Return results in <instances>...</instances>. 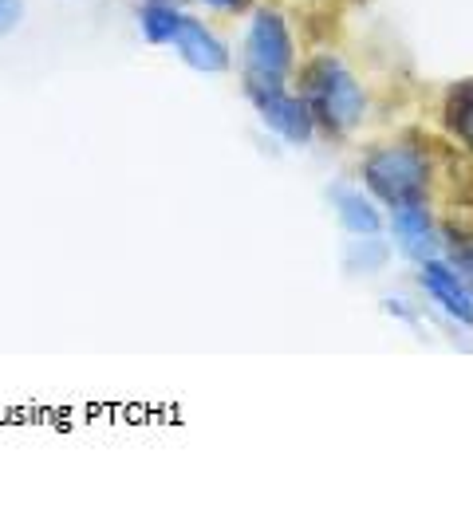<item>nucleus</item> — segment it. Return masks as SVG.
I'll use <instances>...</instances> for the list:
<instances>
[{
  "mask_svg": "<svg viewBox=\"0 0 473 512\" xmlns=\"http://www.w3.org/2000/svg\"><path fill=\"white\" fill-rule=\"evenodd\" d=\"M332 205L339 213V225L347 233H359V237H375L383 229V217H379V205L359 190H347V186H336L332 190Z\"/></svg>",
  "mask_w": 473,
  "mask_h": 512,
  "instance_id": "obj_8",
  "label": "nucleus"
},
{
  "mask_svg": "<svg viewBox=\"0 0 473 512\" xmlns=\"http://www.w3.org/2000/svg\"><path fill=\"white\" fill-rule=\"evenodd\" d=\"M24 20V0H0V36H8Z\"/></svg>",
  "mask_w": 473,
  "mask_h": 512,
  "instance_id": "obj_12",
  "label": "nucleus"
},
{
  "mask_svg": "<svg viewBox=\"0 0 473 512\" xmlns=\"http://www.w3.org/2000/svg\"><path fill=\"white\" fill-rule=\"evenodd\" d=\"M300 99L312 107L316 127L347 134L363 123L367 111V95L359 87V79L339 64L336 56H316L300 75Z\"/></svg>",
  "mask_w": 473,
  "mask_h": 512,
  "instance_id": "obj_1",
  "label": "nucleus"
},
{
  "mask_svg": "<svg viewBox=\"0 0 473 512\" xmlns=\"http://www.w3.org/2000/svg\"><path fill=\"white\" fill-rule=\"evenodd\" d=\"M292 32L280 12L257 8L249 36H245V67H249V91L284 87V75L292 71Z\"/></svg>",
  "mask_w": 473,
  "mask_h": 512,
  "instance_id": "obj_3",
  "label": "nucleus"
},
{
  "mask_svg": "<svg viewBox=\"0 0 473 512\" xmlns=\"http://www.w3.org/2000/svg\"><path fill=\"white\" fill-rule=\"evenodd\" d=\"M174 48H178V56L194 67V71H205V75H217V71L229 67V48L205 28L202 20H194V16L182 20V28L174 36Z\"/></svg>",
  "mask_w": 473,
  "mask_h": 512,
  "instance_id": "obj_7",
  "label": "nucleus"
},
{
  "mask_svg": "<svg viewBox=\"0 0 473 512\" xmlns=\"http://www.w3.org/2000/svg\"><path fill=\"white\" fill-rule=\"evenodd\" d=\"M249 99L257 103L265 127L284 138V142H296L304 146L316 130V119H312V107L300 99V95H288L284 87H269V91H249Z\"/></svg>",
  "mask_w": 473,
  "mask_h": 512,
  "instance_id": "obj_4",
  "label": "nucleus"
},
{
  "mask_svg": "<svg viewBox=\"0 0 473 512\" xmlns=\"http://www.w3.org/2000/svg\"><path fill=\"white\" fill-rule=\"evenodd\" d=\"M430 158L410 146V142H399V146H383L375 154H367L363 162V182H367V193L379 197L383 205H410V201H422L426 190H430Z\"/></svg>",
  "mask_w": 473,
  "mask_h": 512,
  "instance_id": "obj_2",
  "label": "nucleus"
},
{
  "mask_svg": "<svg viewBox=\"0 0 473 512\" xmlns=\"http://www.w3.org/2000/svg\"><path fill=\"white\" fill-rule=\"evenodd\" d=\"M442 245L450 253V268L473 284V237L462 229H442Z\"/></svg>",
  "mask_w": 473,
  "mask_h": 512,
  "instance_id": "obj_11",
  "label": "nucleus"
},
{
  "mask_svg": "<svg viewBox=\"0 0 473 512\" xmlns=\"http://www.w3.org/2000/svg\"><path fill=\"white\" fill-rule=\"evenodd\" d=\"M446 123H450V130L473 150V83H462V87L450 95V103H446Z\"/></svg>",
  "mask_w": 473,
  "mask_h": 512,
  "instance_id": "obj_10",
  "label": "nucleus"
},
{
  "mask_svg": "<svg viewBox=\"0 0 473 512\" xmlns=\"http://www.w3.org/2000/svg\"><path fill=\"white\" fill-rule=\"evenodd\" d=\"M395 241L406 256H414L422 264L442 253V233H438V225H434V217L426 213L422 201L395 205Z\"/></svg>",
  "mask_w": 473,
  "mask_h": 512,
  "instance_id": "obj_6",
  "label": "nucleus"
},
{
  "mask_svg": "<svg viewBox=\"0 0 473 512\" xmlns=\"http://www.w3.org/2000/svg\"><path fill=\"white\" fill-rule=\"evenodd\" d=\"M422 288L430 292V300H434L446 316H454L458 323H470L473 327V292H470V284H466L450 264H442L438 256L426 260V264H422Z\"/></svg>",
  "mask_w": 473,
  "mask_h": 512,
  "instance_id": "obj_5",
  "label": "nucleus"
},
{
  "mask_svg": "<svg viewBox=\"0 0 473 512\" xmlns=\"http://www.w3.org/2000/svg\"><path fill=\"white\" fill-rule=\"evenodd\" d=\"M205 4H213V8H241L245 0H205Z\"/></svg>",
  "mask_w": 473,
  "mask_h": 512,
  "instance_id": "obj_13",
  "label": "nucleus"
},
{
  "mask_svg": "<svg viewBox=\"0 0 473 512\" xmlns=\"http://www.w3.org/2000/svg\"><path fill=\"white\" fill-rule=\"evenodd\" d=\"M182 20H186V16H182L174 4H166V0H150V4H142V12H138V28H142L146 44H174Z\"/></svg>",
  "mask_w": 473,
  "mask_h": 512,
  "instance_id": "obj_9",
  "label": "nucleus"
}]
</instances>
